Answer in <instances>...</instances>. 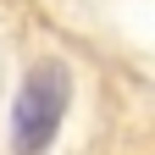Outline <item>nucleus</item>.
<instances>
[{
    "label": "nucleus",
    "instance_id": "f257e3e1",
    "mask_svg": "<svg viewBox=\"0 0 155 155\" xmlns=\"http://www.w3.org/2000/svg\"><path fill=\"white\" fill-rule=\"evenodd\" d=\"M67 105H72V72L61 61H39L11 105V155H45L67 122Z\"/></svg>",
    "mask_w": 155,
    "mask_h": 155
}]
</instances>
